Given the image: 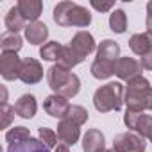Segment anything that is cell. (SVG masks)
Wrapping results in <instances>:
<instances>
[{
  "mask_svg": "<svg viewBox=\"0 0 152 152\" xmlns=\"http://www.w3.org/2000/svg\"><path fill=\"white\" fill-rule=\"evenodd\" d=\"M102 152H115V150H113V148H109V150H102Z\"/></svg>",
  "mask_w": 152,
  "mask_h": 152,
  "instance_id": "8d00e7d4",
  "label": "cell"
},
{
  "mask_svg": "<svg viewBox=\"0 0 152 152\" xmlns=\"http://www.w3.org/2000/svg\"><path fill=\"white\" fill-rule=\"evenodd\" d=\"M113 6H115L113 2H97V0H93V2H91V7L97 9V11H109Z\"/></svg>",
  "mask_w": 152,
  "mask_h": 152,
  "instance_id": "1f68e13d",
  "label": "cell"
},
{
  "mask_svg": "<svg viewBox=\"0 0 152 152\" xmlns=\"http://www.w3.org/2000/svg\"><path fill=\"white\" fill-rule=\"evenodd\" d=\"M2 104H7V91H6V88H2Z\"/></svg>",
  "mask_w": 152,
  "mask_h": 152,
  "instance_id": "d590c367",
  "label": "cell"
},
{
  "mask_svg": "<svg viewBox=\"0 0 152 152\" xmlns=\"http://www.w3.org/2000/svg\"><path fill=\"white\" fill-rule=\"evenodd\" d=\"M43 109L47 111V115L54 116V118H61L64 120L66 115H68V109H70V104H68V99L61 97V95H50L45 99L43 102Z\"/></svg>",
  "mask_w": 152,
  "mask_h": 152,
  "instance_id": "30bf717a",
  "label": "cell"
},
{
  "mask_svg": "<svg viewBox=\"0 0 152 152\" xmlns=\"http://www.w3.org/2000/svg\"><path fill=\"white\" fill-rule=\"evenodd\" d=\"M124 102L127 104V109L152 111V86L143 75H138L127 83Z\"/></svg>",
  "mask_w": 152,
  "mask_h": 152,
  "instance_id": "7a4b0ae2",
  "label": "cell"
},
{
  "mask_svg": "<svg viewBox=\"0 0 152 152\" xmlns=\"http://www.w3.org/2000/svg\"><path fill=\"white\" fill-rule=\"evenodd\" d=\"M22 47H23V41L15 32L7 31V32H4L0 36V48H2V54H16Z\"/></svg>",
  "mask_w": 152,
  "mask_h": 152,
  "instance_id": "d6986e66",
  "label": "cell"
},
{
  "mask_svg": "<svg viewBox=\"0 0 152 152\" xmlns=\"http://www.w3.org/2000/svg\"><path fill=\"white\" fill-rule=\"evenodd\" d=\"M79 63H83V59L70 48V45L63 47V50H61V57H59V61H57L59 66H63V68H66V70H72L73 66H77Z\"/></svg>",
  "mask_w": 152,
  "mask_h": 152,
  "instance_id": "7402d4cb",
  "label": "cell"
},
{
  "mask_svg": "<svg viewBox=\"0 0 152 152\" xmlns=\"http://www.w3.org/2000/svg\"><path fill=\"white\" fill-rule=\"evenodd\" d=\"M145 138L138 132H122L113 141L115 152H145Z\"/></svg>",
  "mask_w": 152,
  "mask_h": 152,
  "instance_id": "5b68a950",
  "label": "cell"
},
{
  "mask_svg": "<svg viewBox=\"0 0 152 152\" xmlns=\"http://www.w3.org/2000/svg\"><path fill=\"white\" fill-rule=\"evenodd\" d=\"M109 27L116 34H124L125 32V29H127V16H125V13L122 9H115L109 15Z\"/></svg>",
  "mask_w": 152,
  "mask_h": 152,
  "instance_id": "603a6c76",
  "label": "cell"
},
{
  "mask_svg": "<svg viewBox=\"0 0 152 152\" xmlns=\"http://www.w3.org/2000/svg\"><path fill=\"white\" fill-rule=\"evenodd\" d=\"M15 111L20 118H32L38 111V104H36L34 95H31V93L22 95L15 104Z\"/></svg>",
  "mask_w": 152,
  "mask_h": 152,
  "instance_id": "9a60e30c",
  "label": "cell"
},
{
  "mask_svg": "<svg viewBox=\"0 0 152 152\" xmlns=\"http://www.w3.org/2000/svg\"><path fill=\"white\" fill-rule=\"evenodd\" d=\"M79 127H81V125L73 124V122L68 120V118L61 120L59 125H57V138H59V141H61L63 145H66V147L77 143V140H79V136H81V129H79Z\"/></svg>",
  "mask_w": 152,
  "mask_h": 152,
  "instance_id": "8fae6325",
  "label": "cell"
},
{
  "mask_svg": "<svg viewBox=\"0 0 152 152\" xmlns=\"http://www.w3.org/2000/svg\"><path fill=\"white\" fill-rule=\"evenodd\" d=\"M25 38L31 45H41L47 41L48 38V27L43 23V22H34V23H29L27 29H25Z\"/></svg>",
  "mask_w": 152,
  "mask_h": 152,
  "instance_id": "2e32d148",
  "label": "cell"
},
{
  "mask_svg": "<svg viewBox=\"0 0 152 152\" xmlns=\"http://www.w3.org/2000/svg\"><path fill=\"white\" fill-rule=\"evenodd\" d=\"M22 70V59L16 54H2L0 56V73L6 81L20 79Z\"/></svg>",
  "mask_w": 152,
  "mask_h": 152,
  "instance_id": "ba28073f",
  "label": "cell"
},
{
  "mask_svg": "<svg viewBox=\"0 0 152 152\" xmlns=\"http://www.w3.org/2000/svg\"><path fill=\"white\" fill-rule=\"evenodd\" d=\"M143 115V111H134V109H127L125 111V115H124V124L129 127V129H134V125H136V122H138V118Z\"/></svg>",
  "mask_w": 152,
  "mask_h": 152,
  "instance_id": "f546056e",
  "label": "cell"
},
{
  "mask_svg": "<svg viewBox=\"0 0 152 152\" xmlns=\"http://www.w3.org/2000/svg\"><path fill=\"white\" fill-rule=\"evenodd\" d=\"M66 118H68V120H72L73 124H77V125H83V124H86V122H88L90 115H88V111H86L83 106H70Z\"/></svg>",
  "mask_w": 152,
  "mask_h": 152,
  "instance_id": "4316f807",
  "label": "cell"
},
{
  "mask_svg": "<svg viewBox=\"0 0 152 152\" xmlns=\"http://www.w3.org/2000/svg\"><path fill=\"white\" fill-rule=\"evenodd\" d=\"M20 15L25 18V22H38L41 11H43V4L39 2V0H20V2L16 4Z\"/></svg>",
  "mask_w": 152,
  "mask_h": 152,
  "instance_id": "4fadbf2b",
  "label": "cell"
},
{
  "mask_svg": "<svg viewBox=\"0 0 152 152\" xmlns=\"http://www.w3.org/2000/svg\"><path fill=\"white\" fill-rule=\"evenodd\" d=\"M47 81H48L50 90L56 95H61L64 99L75 97L81 90V81L77 75L59 64H52L47 70Z\"/></svg>",
  "mask_w": 152,
  "mask_h": 152,
  "instance_id": "6da1fadb",
  "label": "cell"
},
{
  "mask_svg": "<svg viewBox=\"0 0 152 152\" xmlns=\"http://www.w3.org/2000/svg\"><path fill=\"white\" fill-rule=\"evenodd\" d=\"M141 72V64L132 59V57H120L116 63H115V75H118V77L122 81H132L134 77H138V75Z\"/></svg>",
  "mask_w": 152,
  "mask_h": 152,
  "instance_id": "9c48e42d",
  "label": "cell"
},
{
  "mask_svg": "<svg viewBox=\"0 0 152 152\" xmlns=\"http://www.w3.org/2000/svg\"><path fill=\"white\" fill-rule=\"evenodd\" d=\"M70 48L84 61L86 56H90L95 50V39L88 31H79L70 41Z\"/></svg>",
  "mask_w": 152,
  "mask_h": 152,
  "instance_id": "52a82bcc",
  "label": "cell"
},
{
  "mask_svg": "<svg viewBox=\"0 0 152 152\" xmlns=\"http://www.w3.org/2000/svg\"><path fill=\"white\" fill-rule=\"evenodd\" d=\"M7 152H50V148L36 138H29L27 141H20V143H11Z\"/></svg>",
  "mask_w": 152,
  "mask_h": 152,
  "instance_id": "e0dca14e",
  "label": "cell"
},
{
  "mask_svg": "<svg viewBox=\"0 0 152 152\" xmlns=\"http://www.w3.org/2000/svg\"><path fill=\"white\" fill-rule=\"evenodd\" d=\"M61 50H63V45H61V43H57V41H48V43H45V45L39 48V56H41L45 61H59Z\"/></svg>",
  "mask_w": 152,
  "mask_h": 152,
  "instance_id": "cb8c5ba5",
  "label": "cell"
},
{
  "mask_svg": "<svg viewBox=\"0 0 152 152\" xmlns=\"http://www.w3.org/2000/svg\"><path fill=\"white\" fill-rule=\"evenodd\" d=\"M54 22L59 27H88L91 15L86 7L75 2H59L54 7Z\"/></svg>",
  "mask_w": 152,
  "mask_h": 152,
  "instance_id": "3957f363",
  "label": "cell"
},
{
  "mask_svg": "<svg viewBox=\"0 0 152 152\" xmlns=\"http://www.w3.org/2000/svg\"><path fill=\"white\" fill-rule=\"evenodd\" d=\"M147 16H148V18H152V0L147 4Z\"/></svg>",
  "mask_w": 152,
  "mask_h": 152,
  "instance_id": "e575fe53",
  "label": "cell"
},
{
  "mask_svg": "<svg viewBox=\"0 0 152 152\" xmlns=\"http://www.w3.org/2000/svg\"><path fill=\"white\" fill-rule=\"evenodd\" d=\"M150 141H152V140H150Z\"/></svg>",
  "mask_w": 152,
  "mask_h": 152,
  "instance_id": "74e56055",
  "label": "cell"
},
{
  "mask_svg": "<svg viewBox=\"0 0 152 152\" xmlns=\"http://www.w3.org/2000/svg\"><path fill=\"white\" fill-rule=\"evenodd\" d=\"M106 138L100 132V129H90L86 131L83 138V150L84 152H102L106 150Z\"/></svg>",
  "mask_w": 152,
  "mask_h": 152,
  "instance_id": "7c38bea8",
  "label": "cell"
},
{
  "mask_svg": "<svg viewBox=\"0 0 152 152\" xmlns=\"http://www.w3.org/2000/svg\"><path fill=\"white\" fill-rule=\"evenodd\" d=\"M134 131H136L140 136L152 140V116L143 113V115L138 118V122H136V125H134Z\"/></svg>",
  "mask_w": 152,
  "mask_h": 152,
  "instance_id": "484cf974",
  "label": "cell"
},
{
  "mask_svg": "<svg viewBox=\"0 0 152 152\" xmlns=\"http://www.w3.org/2000/svg\"><path fill=\"white\" fill-rule=\"evenodd\" d=\"M129 48L136 54V56H145L150 48H152V38L147 34V32H140V34H134L131 36L129 39Z\"/></svg>",
  "mask_w": 152,
  "mask_h": 152,
  "instance_id": "ac0fdd59",
  "label": "cell"
},
{
  "mask_svg": "<svg viewBox=\"0 0 152 152\" xmlns=\"http://www.w3.org/2000/svg\"><path fill=\"white\" fill-rule=\"evenodd\" d=\"M6 27L9 29V32H15V34H18L20 31H25L27 29V22L20 15V11H18L16 6L7 11V15H6Z\"/></svg>",
  "mask_w": 152,
  "mask_h": 152,
  "instance_id": "ffe728a7",
  "label": "cell"
},
{
  "mask_svg": "<svg viewBox=\"0 0 152 152\" xmlns=\"http://www.w3.org/2000/svg\"><path fill=\"white\" fill-rule=\"evenodd\" d=\"M124 93H125V90L120 83H107L95 91L93 106L100 113L120 111L122 104H124Z\"/></svg>",
  "mask_w": 152,
  "mask_h": 152,
  "instance_id": "277c9868",
  "label": "cell"
},
{
  "mask_svg": "<svg viewBox=\"0 0 152 152\" xmlns=\"http://www.w3.org/2000/svg\"><path fill=\"white\" fill-rule=\"evenodd\" d=\"M54 152H70V150H68L66 145H57V148H56Z\"/></svg>",
  "mask_w": 152,
  "mask_h": 152,
  "instance_id": "836d02e7",
  "label": "cell"
},
{
  "mask_svg": "<svg viewBox=\"0 0 152 152\" xmlns=\"http://www.w3.org/2000/svg\"><path fill=\"white\" fill-rule=\"evenodd\" d=\"M29 138H32V136H31V131H29L27 127H23V125L13 127L11 131L6 132V140H7L9 145H11V143H20V141H27Z\"/></svg>",
  "mask_w": 152,
  "mask_h": 152,
  "instance_id": "d4e9b609",
  "label": "cell"
},
{
  "mask_svg": "<svg viewBox=\"0 0 152 152\" xmlns=\"http://www.w3.org/2000/svg\"><path fill=\"white\" fill-rule=\"evenodd\" d=\"M39 140H41L48 148H52V147L57 145V134H56L52 129H48V127H39Z\"/></svg>",
  "mask_w": 152,
  "mask_h": 152,
  "instance_id": "83f0119b",
  "label": "cell"
},
{
  "mask_svg": "<svg viewBox=\"0 0 152 152\" xmlns=\"http://www.w3.org/2000/svg\"><path fill=\"white\" fill-rule=\"evenodd\" d=\"M115 73V63H107V61H100L95 59L91 64V75L95 79H109Z\"/></svg>",
  "mask_w": 152,
  "mask_h": 152,
  "instance_id": "44dd1931",
  "label": "cell"
},
{
  "mask_svg": "<svg viewBox=\"0 0 152 152\" xmlns=\"http://www.w3.org/2000/svg\"><path fill=\"white\" fill-rule=\"evenodd\" d=\"M97 59L107 61V63H116L120 59V45L113 39L100 41V45L97 48Z\"/></svg>",
  "mask_w": 152,
  "mask_h": 152,
  "instance_id": "5bb4252c",
  "label": "cell"
},
{
  "mask_svg": "<svg viewBox=\"0 0 152 152\" xmlns=\"http://www.w3.org/2000/svg\"><path fill=\"white\" fill-rule=\"evenodd\" d=\"M43 79V66L38 59L27 57L22 61V70H20V81L23 84H36Z\"/></svg>",
  "mask_w": 152,
  "mask_h": 152,
  "instance_id": "8992f818",
  "label": "cell"
},
{
  "mask_svg": "<svg viewBox=\"0 0 152 152\" xmlns=\"http://www.w3.org/2000/svg\"><path fill=\"white\" fill-rule=\"evenodd\" d=\"M15 106L9 104H2V109H0V116H2V129H7L15 118Z\"/></svg>",
  "mask_w": 152,
  "mask_h": 152,
  "instance_id": "f1b7e54d",
  "label": "cell"
},
{
  "mask_svg": "<svg viewBox=\"0 0 152 152\" xmlns=\"http://www.w3.org/2000/svg\"><path fill=\"white\" fill-rule=\"evenodd\" d=\"M147 34L152 38V18H148V16H147Z\"/></svg>",
  "mask_w": 152,
  "mask_h": 152,
  "instance_id": "d6a6232c",
  "label": "cell"
},
{
  "mask_svg": "<svg viewBox=\"0 0 152 152\" xmlns=\"http://www.w3.org/2000/svg\"><path fill=\"white\" fill-rule=\"evenodd\" d=\"M140 64H141V68H143V70H150V72H152V48H150L143 57H141Z\"/></svg>",
  "mask_w": 152,
  "mask_h": 152,
  "instance_id": "4dcf8cb0",
  "label": "cell"
}]
</instances>
